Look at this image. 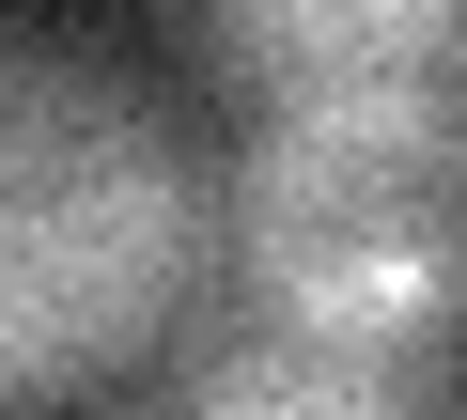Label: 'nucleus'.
Listing matches in <instances>:
<instances>
[{"label":"nucleus","instance_id":"1","mask_svg":"<svg viewBox=\"0 0 467 420\" xmlns=\"http://www.w3.org/2000/svg\"><path fill=\"white\" fill-rule=\"evenodd\" d=\"M202 265V171L140 78L0 32V405L125 374Z\"/></svg>","mask_w":467,"mask_h":420},{"label":"nucleus","instance_id":"3","mask_svg":"<svg viewBox=\"0 0 467 420\" xmlns=\"http://www.w3.org/2000/svg\"><path fill=\"white\" fill-rule=\"evenodd\" d=\"M187 47L265 109L312 94H467V0H202Z\"/></svg>","mask_w":467,"mask_h":420},{"label":"nucleus","instance_id":"4","mask_svg":"<svg viewBox=\"0 0 467 420\" xmlns=\"http://www.w3.org/2000/svg\"><path fill=\"white\" fill-rule=\"evenodd\" d=\"M156 420H467L436 389V343H312V327H218Z\"/></svg>","mask_w":467,"mask_h":420},{"label":"nucleus","instance_id":"2","mask_svg":"<svg viewBox=\"0 0 467 420\" xmlns=\"http://www.w3.org/2000/svg\"><path fill=\"white\" fill-rule=\"evenodd\" d=\"M218 265L265 327L436 343L467 312V94H312L218 171Z\"/></svg>","mask_w":467,"mask_h":420}]
</instances>
